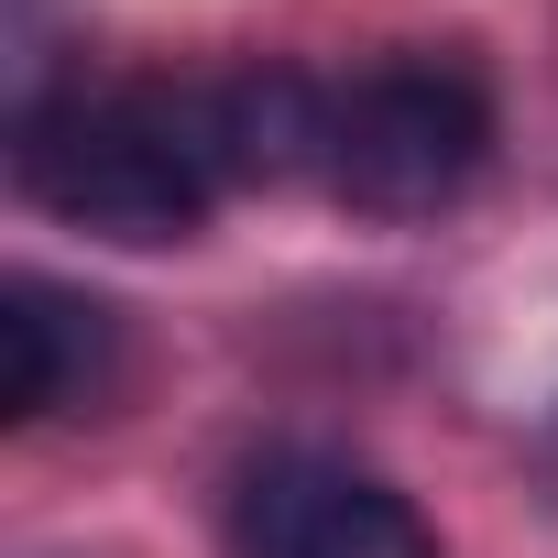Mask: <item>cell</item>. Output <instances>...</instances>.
<instances>
[{
	"mask_svg": "<svg viewBox=\"0 0 558 558\" xmlns=\"http://www.w3.org/2000/svg\"><path fill=\"white\" fill-rule=\"evenodd\" d=\"M219 154H230V186H296V175H329V88L296 77V66L219 77Z\"/></svg>",
	"mask_w": 558,
	"mask_h": 558,
	"instance_id": "obj_5",
	"label": "cell"
},
{
	"mask_svg": "<svg viewBox=\"0 0 558 558\" xmlns=\"http://www.w3.org/2000/svg\"><path fill=\"white\" fill-rule=\"evenodd\" d=\"M230 558H438V525L340 449H263L230 482Z\"/></svg>",
	"mask_w": 558,
	"mask_h": 558,
	"instance_id": "obj_3",
	"label": "cell"
},
{
	"mask_svg": "<svg viewBox=\"0 0 558 558\" xmlns=\"http://www.w3.org/2000/svg\"><path fill=\"white\" fill-rule=\"evenodd\" d=\"M110 384H121V318L56 274H12L0 286V405H12V427L99 416Z\"/></svg>",
	"mask_w": 558,
	"mask_h": 558,
	"instance_id": "obj_4",
	"label": "cell"
},
{
	"mask_svg": "<svg viewBox=\"0 0 558 558\" xmlns=\"http://www.w3.org/2000/svg\"><path fill=\"white\" fill-rule=\"evenodd\" d=\"M12 186L99 241H186L208 230V208L230 197V154H219V88H175V77H66L45 99H23L12 121Z\"/></svg>",
	"mask_w": 558,
	"mask_h": 558,
	"instance_id": "obj_1",
	"label": "cell"
},
{
	"mask_svg": "<svg viewBox=\"0 0 558 558\" xmlns=\"http://www.w3.org/2000/svg\"><path fill=\"white\" fill-rule=\"evenodd\" d=\"M493 165V99L460 56H384L329 88V186L362 219H438Z\"/></svg>",
	"mask_w": 558,
	"mask_h": 558,
	"instance_id": "obj_2",
	"label": "cell"
}]
</instances>
